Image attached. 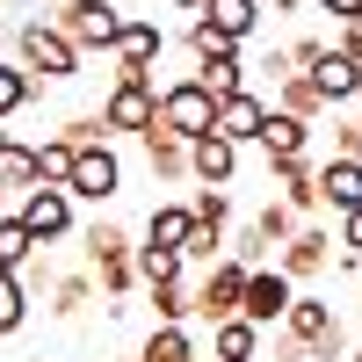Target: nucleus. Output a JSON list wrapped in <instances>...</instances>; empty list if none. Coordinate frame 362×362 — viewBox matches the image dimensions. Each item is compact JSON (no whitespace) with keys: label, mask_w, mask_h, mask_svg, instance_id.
<instances>
[{"label":"nucleus","mask_w":362,"mask_h":362,"mask_svg":"<svg viewBox=\"0 0 362 362\" xmlns=\"http://www.w3.org/2000/svg\"><path fill=\"white\" fill-rule=\"evenodd\" d=\"M80 247H87V268H95L102 297H131V290H138V261H131L138 239L116 225V218H95V225L80 232Z\"/></svg>","instance_id":"f257e3e1"},{"label":"nucleus","mask_w":362,"mask_h":362,"mask_svg":"<svg viewBox=\"0 0 362 362\" xmlns=\"http://www.w3.org/2000/svg\"><path fill=\"white\" fill-rule=\"evenodd\" d=\"M15 66L44 87V80H73V73H80V51L51 29V15H37V22L15 29Z\"/></svg>","instance_id":"f03ea898"},{"label":"nucleus","mask_w":362,"mask_h":362,"mask_svg":"<svg viewBox=\"0 0 362 362\" xmlns=\"http://www.w3.org/2000/svg\"><path fill=\"white\" fill-rule=\"evenodd\" d=\"M160 51H167V29L153 15H124V29H116V44H109L116 80H153L160 87Z\"/></svg>","instance_id":"7ed1b4c3"},{"label":"nucleus","mask_w":362,"mask_h":362,"mask_svg":"<svg viewBox=\"0 0 362 362\" xmlns=\"http://www.w3.org/2000/svg\"><path fill=\"white\" fill-rule=\"evenodd\" d=\"M51 29H58L73 51H109L116 29H124V8H116V0H66V8L51 15Z\"/></svg>","instance_id":"20e7f679"},{"label":"nucleus","mask_w":362,"mask_h":362,"mask_svg":"<svg viewBox=\"0 0 362 362\" xmlns=\"http://www.w3.org/2000/svg\"><path fill=\"white\" fill-rule=\"evenodd\" d=\"M153 124H160V131H174L181 145H189V138H210V131H218V102H210L196 80H174V87H160Z\"/></svg>","instance_id":"39448f33"},{"label":"nucleus","mask_w":362,"mask_h":362,"mask_svg":"<svg viewBox=\"0 0 362 362\" xmlns=\"http://www.w3.org/2000/svg\"><path fill=\"white\" fill-rule=\"evenodd\" d=\"M239 290H247V268H239L232 254H218V268L189 290V319L218 326V319H239Z\"/></svg>","instance_id":"423d86ee"},{"label":"nucleus","mask_w":362,"mask_h":362,"mask_svg":"<svg viewBox=\"0 0 362 362\" xmlns=\"http://www.w3.org/2000/svg\"><path fill=\"white\" fill-rule=\"evenodd\" d=\"M15 218H22V232L37 239V247H58V239H73V196L66 189H29L22 203H15Z\"/></svg>","instance_id":"0eeeda50"},{"label":"nucleus","mask_w":362,"mask_h":362,"mask_svg":"<svg viewBox=\"0 0 362 362\" xmlns=\"http://www.w3.org/2000/svg\"><path fill=\"white\" fill-rule=\"evenodd\" d=\"M290 297H297V283L283 276V268H247V290H239V319L247 326H276L283 312H290Z\"/></svg>","instance_id":"6e6552de"},{"label":"nucleus","mask_w":362,"mask_h":362,"mask_svg":"<svg viewBox=\"0 0 362 362\" xmlns=\"http://www.w3.org/2000/svg\"><path fill=\"white\" fill-rule=\"evenodd\" d=\"M116 189H124V160H116L109 145H95V153H73L66 196H80V203H109Z\"/></svg>","instance_id":"1a4fd4ad"},{"label":"nucleus","mask_w":362,"mask_h":362,"mask_svg":"<svg viewBox=\"0 0 362 362\" xmlns=\"http://www.w3.org/2000/svg\"><path fill=\"white\" fill-rule=\"evenodd\" d=\"M153 109H160V87L153 80H116L109 95H102V124H109V138L116 131H145Z\"/></svg>","instance_id":"9d476101"},{"label":"nucleus","mask_w":362,"mask_h":362,"mask_svg":"<svg viewBox=\"0 0 362 362\" xmlns=\"http://www.w3.org/2000/svg\"><path fill=\"white\" fill-rule=\"evenodd\" d=\"M276 268L290 283H312V276H326V268H334V239H326L319 225H297L283 247H276Z\"/></svg>","instance_id":"9b49d317"},{"label":"nucleus","mask_w":362,"mask_h":362,"mask_svg":"<svg viewBox=\"0 0 362 362\" xmlns=\"http://www.w3.org/2000/svg\"><path fill=\"white\" fill-rule=\"evenodd\" d=\"M276 326H283V341H290L297 355H312V348L334 334L341 319H334V305H326V297H305V290H297V297H290V312H283Z\"/></svg>","instance_id":"f8f14e48"},{"label":"nucleus","mask_w":362,"mask_h":362,"mask_svg":"<svg viewBox=\"0 0 362 362\" xmlns=\"http://www.w3.org/2000/svg\"><path fill=\"white\" fill-rule=\"evenodd\" d=\"M312 189H319V203H334V218H341V210H362V160H348V153L319 160Z\"/></svg>","instance_id":"ddd939ff"},{"label":"nucleus","mask_w":362,"mask_h":362,"mask_svg":"<svg viewBox=\"0 0 362 362\" xmlns=\"http://www.w3.org/2000/svg\"><path fill=\"white\" fill-rule=\"evenodd\" d=\"M239 174V145L232 138H189V181H203V189H225V181Z\"/></svg>","instance_id":"4468645a"},{"label":"nucleus","mask_w":362,"mask_h":362,"mask_svg":"<svg viewBox=\"0 0 362 362\" xmlns=\"http://www.w3.org/2000/svg\"><path fill=\"white\" fill-rule=\"evenodd\" d=\"M261 124H268V102H261V95H247V87L218 102V138H232V145H254V138H261Z\"/></svg>","instance_id":"2eb2a0df"},{"label":"nucleus","mask_w":362,"mask_h":362,"mask_svg":"<svg viewBox=\"0 0 362 362\" xmlns=\"http://www.w3.org/2000/svg\"><path fill=\"white\" fill-rule=\"evenodd\" d=\"M268 174H276V203L290 210V218H312V210H319V189H312V160H276Z\"/></svg>","instance_id":"dca6fc26"},{"label":"nucleus","mask_w":362,"mask_h":362,"mask_svg":"<svg viewBox=\"0 0 362 362\" xmlns=\"http://www.w3.org/2000/svg\"><path fill=\"white\" fill-rule=\"evenodd\" d=\"M261 153H268V167L276 160H305V145H312V124H297V116H283V109H268V124H261Z\"/></svg>","instance_id":"f3484780"},{"label":"nucleus","mask_w":362,"mask_h":362,"mask_svg":"<svg viewBox=\"0 0 362 362\" xmlns=\"http://www.w3.org/2000/svg\"><path fill=\"white\" fill-rule=\"evenodd\" d=\"M196 22H210L225 44H247V37H254V22H261V0H203Z\"/></svg>","instance_id":"a211bd4d"},{"label":"nucleus","mask_w":362,"mask_h":362,"mask_svg":"<svg viewBox=\"0 0 362 362\" xmlns=\"http://www.w3.org/2000/svg\"><path fill=\"white\" fill-rule=\"evenodd\" d=\"M305 80H312L319 95H326V109L355 102V66H348V51H341V44H326V51H319V66H312Z\"/></svg>","instance_id":"6ab92c4d"},{"label":"nucleus","mask_w":362,"mask_h":362,"mask_svg":"<svg viewBox=\"0 0 362 362\" xmlns=\"http://www.w3.org/2000/svg\"><path fill=\"white\" fill-rule=\"evenodd\" d=\"M138 145H145V167H153L160 181H181V174H189V145H181L174 131L145 124V131H138Z\"/></svg>","instance_id":"aec40b11"},{"label":"nucleus","mask_w":362,"mask_h":362,"mask_svg":"<svg viewBox=\"0 0 362 362\" xmlns=\"http://www.w3.org/2000/svg\"><path fill=\"white\" fill-rule=\"evenodd\" d=\"M268 109L297 116V124H319V116H326V95H319L305 73H290V80H276V102H268Z\"/></svg>","instance_id":"412c9836"},{"label":"nucleus","mask_w":362,"mask_h":362,"mask_svg":"<svg viewBox=\"0 0 362 362\" xmlns=\"http://www.w3.org/2000/svg\"><path fill=\"white\" fill-rule=\"evenodd\" d=\"M189 80L203 87L210 102H225V95H239V87H247V66H239V51H225V58H203Z\"/></svg>","instance_id":"4be33fe9"},{"label":"nucleus","mask_w":362,"mask_h":362,"mask_svg":"<svg viewBox=\"0 0 362 362\" xmlns=\"http://www.w3.org/2000/svg\"><path fill=\"white\" fill-rule=\"evenodd\" d=\"M181 239H189V203H153L138 247H174V254H181Z\"/></svg>","instance_id":"5701e85b"},{"label":"nucleus","mask_w":362,"mask_h":362,"mask_svg":"<svg viewBox=\"0 0 362 362\" xmlns=\"http://www.w3.org/2000/svg\"><path fill=\"white\" fill-rule=\"evenodd\" d=\"M29 189H37V160H29L22 138H8V153H0V203H8V196L22 203Z\"/></svg>","instance_id":"b1692460"},{"label":"nucleus","mask_w":362,"mask_h":362,"mask_svg":"<svg viewBox=\"0 0 362 362\" xmlns=\"http://www.w3.org/2000/svg\"><path fill=\"white\" fill-rule=\"evenodd\" d=\"M210 334H218V362H254L261 355V326H247V319H218Z\"/></svg>","instance_id":"393cba45"},{"label":"nucleus","mask_w":362,"mask_h":362,"mask_svg":"<svg viewBox=\"0 0 362 362\" xmlns=\"http://www.w3.org/2000/svg\"><path fill=\"white\" fill-rule=\"evenodd\" d=\"M138 362H196V341H189V326H153L138 348Z\"/></svg>","instance_id":"a878e982"},{"label":"nucleus","mask_w":362,"mask_h":362,"mask_svg":"<svg viewBox=\"0 0 362 362\" xmlns=\"http://www.w3.org/2000/svg\"><path fill=\"white\" fill-rule=\"evenodd\" d=\"M131 261H138V283L145 290H153V283H181V268H189L174 247H131Z\"/></svg>","instance_id":"bb28decb"},{"label":"nucleus","mask_w":362,"mask_h":362,"mask_svg":"<svg viewBox=\"0 0 362 362\" xmlns=\"http://www.w3.org/2000/svg\"><path fill=\"white\" fill-rule=\"evenodd\" d=\"M29 261H37V239L22 232V218H15V210H0V268H15V276H22Z\"/></svg>","instance_id":"cd10ccee"},{"label":"nucleus","mask_w":362,"mask_h":362,"mask_svg":"<svg viewBox=\"0 0 362 362\" xmlns=\"http://www.w3.org/2000/svg\"><path fill=\"white\" fill-rule=\"evenodd\" d=\"M22 319H29V283L0 268V334H22Z\"/></svg>","instance_id":"c85d7f7f"},{"label":"nucleus","mask_w":362,"mask_h":362,"mask_svg":"<svg viewBox=\"0 0 362 362\" xmlns=\"http://www.w3.org/2000/svg\"><path fill=\"white\" fill-rule=\"evenodd\" d=\"M29 160H37V181H44V189H66V174H73V145L44 138V145H29Z\"/></svg>","instance_id":"c756f323"},{"label":"nucleus","mask_w":362,"mask_h":362,"mask_svg":"<svg viewBox=\"0 0 362 362\" xmlns=\"http://www.w3.org/2000/svg\"><path fill=\"white\" fill-rule=\"evenodd\" d=\"M87 305H95V276H58L51 283V312L58 319H80Z\"/></svg>","instance_id":"7c9ffc66"},{"label":"nucleus","mask_w":362,"mask_h":362,"mask_svg":"<svg viewBox=\"0 0 362 362\" xmlns=\"http://www.w3.org/2000/svg\"><path fill=\"white\" fill-rule=\"evenodd\" d=\"M37 102V80H29L22 66H8V58H0V124H8L15 109H29Z\"/></svg>","instance_id":"2f4dec72"},{"label":"nucleus","mask_w":362,"mask_h":362,"mask_svg":"<svg viewBox=\"0 0 362 362\" xmlns=\"http://www.w3.org/2000/svg\"><path fill=\"white\" fill-rule=\"evenodd\" d=\"M58 145H73V153H95V145H109L102 109H95V116H66V124H58Z\"/></svg>","instance_id":"473e14b6"},{"label":"nucleus","mask_w":362,"mask_h":362,"mask_svg":"<svg viewBox=\"0 0 362 362\" xmlns=\"http://www.w3.org/2000/svg\"><path fill=\"white\" fill-rule=\"evenodd\" d=\"M189 218L210 225V232H225V225H232V196H225V189H196V196H189Z\"/></svg>","instance_id":"72a5a7b5"},{"label":"nucleus","mask_w":362,"mask_h":362,"mask_svg":"<svg viewBox=\"0 0 362 362\" xmlns=\"http://www.w3.org/2000/svg\"><path fill=\"white\" fill-rule=\"evenodd\" d=\"M189 319V283H153V326H181Z\"/></svg>","instance_id":"f704fd0d"},{"label":"nucleus","mask_w":362,"mask_h":362,"mask_svg":"<svg viewBox=\"0 0 362 362\" xmlns=\"http://www.w3.org/2000/svg\"><path fill=\"white\" fill-rule=\"evenodd\" d=\"M247 232H254V239H261V247H283V239H290V232H297V218H290V210H283V203H268V210H261V218H254V225H247Z\"/></svg>","instance_id":"c9c22d12"},{"label":"nucleus","mask_w":362,"mask_h":362,"mask_svg":"<svg viewBox=\"0 0 362 362\" xmlns=\"http://www.w3.org/2000/svg\"><path fill=\"white\" fill-rule=\"evenodd\" d=\"M225 51H239V44H225L210 22H189V58H196V66H203V58H225Z\"/></svg>","instance_id":"e433bc0d"},{"label":"nucleus","mask_w":362,"mask_h":362,"mask_svg":"<svg viewBox=\"0 0 362 362\" xmlns=\"http://www.w3.org/2000/svg\"><path fill=\"white\" fill-rule=\"evenodd\" d=\"M283 51H290V73H312L319 51H326V37H297V44H283Z\"/></svg>","instance_id":"4c0bfd02"},{"label":"nucleus","mask_w":362,"mask_h":362,"mask_svg":"<svg viewBox=\"0 0 362 362\" xmlns=\"http://www.w3.org/2000/svg\"><path fill=\"white\" fill-rule=\"evenodd\" d=\"M334 153H348V160H362V109L348 116V124H334Z\"/></svg>","instance_id":"58836bf2"},{"label":"nucleus","mask_w":362,"mask_h":362,"mask_svg":"<svg viewBox=\"0 0 362 362\" xmlns=\"http://www.w3.org/2000/svg\"><path fill=\"white\" fill-rule=\"evenodd\" d=\"M341 355H348V334H341V326H334V334H326V341H319V348H312L305 362H341Z\"/></svg>","instance_id":"ea45409f"},{"label":"nucleus","mask_w":362,"mask_h":362,"mask_svg":"<svg viewBox=\"0 0 362 362\" xmlns=\"http://www.w3.org/2000/svg\"><path fill=\"white\" fill-rule=\"evenodd\" d=\"M341 247L362 254V210H341Z\"/></svg>","instance_id":"a19ab883"},{"label":"nucleus","mask_w":362,"mask_h":362,"mask_svg":"<svg viewBox=\"0 0 362 362\" xmlns=\"http://www.w3.org/2000/svg\"><path fill=\"white\" fill-rule=\"evenodd\" d=\"M326 15H341V22H362V0H319Z\"/></svg>","instance_id":"79ce46f5"},{"label":"nucleus","mask_w":362,"mask_h":362,"mask_svg":"<svg viewBox=\"0 0 362 362\" xmlns=\"http://www.w3.org/2000/svg\"><path fill=\"white\" fill-rule=\"evenodd\" d=\"M167 8H174V15H196V8H203V0H167Z\"/></svg>","instance_id":"37998d69"},{"label":"nucleus","mask_w":362,"mask_h":362,"mask_svg":"<svg viewBox=\"0 0 362 362\" xmlns=\"http://www.w3.org/2000/svg\"><path fill=\"white\" fill-rule=\"evenodd\" d=\"M297 8H305V0H276V15H297Z\"/></svg>","instance_id":"c03bdc74"},{"label":"nucleus","mask_w":362,"mask_h":362,"mask_svg":"<svg viewBox=\"0 0 362 362\" xmlns=\"http://www.w3.org/2000/svg\"><path fill=\"white\" fill-rule=\"evenodd\" d=\"M0 153H8V124H0Z\"/></svg>","instance_id":"a18cd8bd"},{"label":"nucleus","mask_w":362,"mask_h":362,"mask_svg":"<svg viewBox=\"0 0 362 362\" xmlns=\"http://www.w3.org/2000/svg\"><path fill=\"white\" fill-rule=\"evenodd\" d=\"M44 8H66V0H44Z\"/></svg>","instance_id":"49530a36"},{"label":"nucleus","mask_w":362,"mask_h":362,"mask_svg":"<svg viewBox=\"0 0 362 362\" xmlns=\"http://www.w3.org/2000/svg\"><path fill=\"white\" fill-rule=\"evenodd\" d=\"M283 362H305V355H283Z\"/></svg>","instance_id":"de8ad7c7"},{"label":"nucleus","mask_w":362,"mask_h":362,"mask_svg":"<svg viewBox=\"0 0 362 362\" xmlns=\"http://www.w3.org/2000/svg\"><path fill=\"white\" fill-rule=\"evenodd\" d=\"M355 362H362V348H355Z\"/></svg>","instance_id":"09e8293b"},{"label":"nucleus","mask_w":362,"mask_h":362,"mask_svg":"<svg viewBox=\"0 0 362 362\" xmlns=\"http://www.w3.org/2000/svg\"><path fill=\"white\" fill-rule=\"evenodd\" d=\"M131 362H138V355H131Z\"/></svg>","instance_id":"8fccbe9b"}]
</instances>
